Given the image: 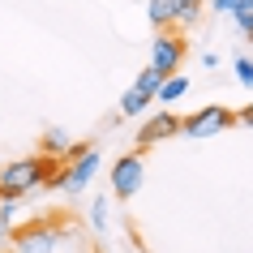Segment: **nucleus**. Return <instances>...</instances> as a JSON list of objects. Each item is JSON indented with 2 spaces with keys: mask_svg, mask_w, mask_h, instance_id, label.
I'll list each match as a JSON object with an SVG mask.
<instances>
[{
  "mask_svg": "<svg viewBox=\"0 0 253 253\" xmlns=\"http://www.w3.org/2000/svg\"><path fill=\"white\" fill-rule=\"evenodd\" d=\"M232 69H236V78L245 82V86H253V60H249V56H240V60H236Z\"/></svg>",
  "mask_w": 253,
  "mask_h": 253,
  "instance_id": "nucleus-15",
  "label": "nucleus"
},
{
  "mask_svg": "<svg viewBox=\"0 0 253 253\" xmlns=\"http://www.w3.org/2000/svg\"><path fill=\"white\" fill-rule=\"evenodd\" d=\"M159 82H163V73H159V69H142V73H137V78H133V86H137V90H146L150 94V99H155V90H159Z\"/></svg>",
  "mask_w": 253,
  "mask_h": 253,
  "instance_id": "nucleus-12",
  "label": "nucleus"
},
{
  "mask_svg": "<svg viewBox=\"0 0 253 253\" xmlns=\"http://www.w3.org/2000/svg\"><path fill=\"white\" fill-rule=\"evenodd\" d=\"M86 214H90V227H94V232H103V227H107V198H94V206Z\"/></svg>",
  "mask_w": 253,
  "mask_h": 253,
  "instance_id": "nucleus-14",
  "label": "nucleus"
},
{
  "mask_svg": "<svg viewBox=\"0 0 253 253\" xmlns=\"http://www.w3.org/2000/svg\"><path fill=\"white\" fill-rule=\"evenodd\" d=\"M94 172H99V146H90L86 155H78V159L60 163L56 189H60V193H69V198H78V193H86V189H90Z\"/></svg>",
  "mask_w": 253,
  "mask_h": 253,
  "instance_id": "nucleus-3",
  "label": "nucleus"
},
{
  "mask_svg": "<svg viewBox=\"0 0 253 253\" xmlns=\"http://www.w3.org/2000/svg\"><path fill=\"white\" fill-rule=\"evenodd\" d=\"M198 17H202V0H193V4H176V26H198Z\"/></svg>",
  "mask_w": 253,
  "mask_h": 253,
  "instance_id": "nucleus-13",
  "label": "nucleus"
},
{
  "mask_svg": "<svg viewBox=\"0 0 253 253\" xmlns=\"http://www.w3.org/2000/svg\"><path fill=\"white\" fill-rule=\"evenodd\" d=\"M146 17L155 30H176V0H150Z\"/></svg>",
  "mask_w": 253,
  "mask_h": 253,
  "instance_id": "nucleus-9",
  "label": "nucleus"
},
{
  "mask_svg": "<svg viewBox=\"0 0 253 253\" xmlns=\"http://www.w3.org/2000/svg\"><path fill=\"white\" fill-rule=\"evenodd\" d=\"M180 60H185V39L176 30H159L150 39V69H159L168 78V73H180Z\"/></svg>",
  "mask_w": 253,
  "mask_h": 253,
  "instance_id": "nucleus-5",
  "label": "nucleus"
},
{
  "mask_svg": "<svg viewBox=\"0 0 253 253\" xmlns=\"http://www.w3.org/2000/svg\"><path fill=\"white\" fill-rule=\"evenodd\" d=\"M236 125V112L223 103H211V107H202V112H193V116L180 120V133L185 137H214V133H223V129H232Z\"/></svg>",
  "mask_w": 253,
  "mask_h": 253,
  "instance_id": "nucleus-4",
  "label": "nucleus"
},
{
  "mask_svg": "<svg viewBox=\"0 0 253 253\" xmlns=\"http://www.w3.org/2000/svg\"><path fill=\"white\" fill-rule=\"evenodd\" d=\"M236 125H245V129H253V103H249V107H240V112H236Z\"/></svg>",
  "mask_w": 253,
  "mask_h": 253,
  "instance_id": "nucleus-16",
  "label": "nucleus"
},
{
  "mask_svg": "<svg viewBox=\"0 0 253 253\" xmlns=\"http://www.w3.org/2000/svg\"><path fill=\"white\" fill-rule=\"evenodd\" d=\"M56 176H60V159L52 155H26V159H13L0 168V198H22L26 202L35 189H56Z\"/></svg>",
  "mask_w": 253,
  "mask_h": 253,
  "instance_id": "nucleus-1",
  "label": "nucleus"
},
{
  "mask_svg": "<svg viewBox=\"0 0 253 253\" xmlns=\"http://www.w3.org/2000/svg\"><path fill=\"white\" fill-rule=\"evenodd\" d=\"M185 94H189V78H180V73H168V78L159 82V90H155V99H159V103L168 107V103H180Z\"/></svg>",
  "mask_w": 253,
  "mask_h": 253,
  "instance_id": "nucleus-8",
  "label": "nucleus"
},
{
  "mask_svg": "<svg viewBox=\"0 0 253 253\" xmlns=\"http://www.w3.org/2000/svg\"><path fill=\"white\" fill-rule=\"evenodd\" d=\"M60 219L47 214V219H30V223L13 227V253H56V240H60Z\"/></svg>",
  "mask_w": 253,
  "mask_h": 253,
  "instance_id": "nucleus-2",
  "label": "nucleus"
},
{
  "mask_svg": "<svg viewBox=\"0 0 253 253\" xmlns=\"http://www.w3.org/2000/svg\"><path fill=\"white\" fill-rule=\"evenodd\" d=\"M65 146H69V133H65V129H47V133L39 137V150H43V155H52V159H60Z\"/></svg>",
  "mask_w": 253,
  "mask_h": 253,
  "instance_id": "nucleus-11",
  "label": "nucleus"
},
{
  "mask_svg": "<svg viewBox=\"0 0 253 253\" xmlns=\"http://www.w3.org/2000/svg\"><path fill=\"white\" fill-rule=\"evenodd\" d=\"M142 180H146L142 150H133V155H120V159L112 163V193H116V198H133L137 189H142Z\"/></svg>",
  "mask_w": 253,
  "mask_h": 253,
  "instance_id": "nucleus-6",
  "label": "nucleus"
},
{
  "mask_svg": "<svg viewBox=\"0 0 253 253\" xmlns=\"http://www.w3.org/2000/svg\"><path fill=\"white\" fill-rule=\"evenodd\" d=\"M150 103H155V99H150L146 90H137V86H129V90L120 94V112H125V116H142Z\"/></svg>",
  "mask_w": 253,
  "mask_h": 253,
  "instance_id": "nucleus-10",
  "label": "nucleus"
},
{
  "mask_svg": "<svg viewBox=\"0 0 253 253\" xmlns=\"http://www.w3.org/2000/svg\"><path fill=\"white\" fill-rule=\"evenodd\" d=\"M172 133H180V116H176V112H155V116L137 129V150L159 146V142H168Z\"/></svg>",
  "mask_w": 253,
  "mask_h": 253,
  "instance_id": "nucleus-7",
  "label": "nucleus"
},
{
  "mask_svg": "<svg viewBox=\"0 0 253 253\" xmlns=\"http://www.w3.org/2000/svg\"><path fill=\"white\" fill-rule=\"evenodd\" d=\"M176 4H193V0H176Z\"/></svg>",
  "mask_w": 253,
  "mask_h": 253,
  "instance_id": "nucleus-17",
  "label": "nucleus"
}]
</instances>
